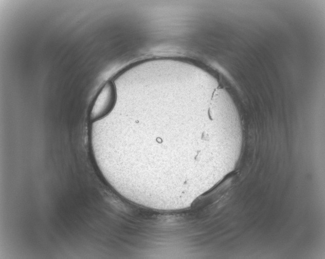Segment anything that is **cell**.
<instances>
[{"mask_svg":"<svg viewBox=\"0 0 325 259\" xmlns=\"http://www.w3.org/2000/svg\"><path fill=\"white\" fill-rule=\"evenodd\" d=\"M116 102V90L111 81L101 88L92 106L89 117L97 121L106 116L113 109Z\"/></svg>","mask_w":325,"mask_h":259,"instance_id":"obj_1","label":"cell"}]
</instances>
